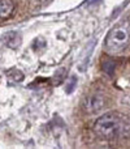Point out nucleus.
I'll list each match as a JSON object with an SVG mask.
<instances>
[{
  "label": "nucleus",
  "mask_w": 130,
  "mask_h": 149,
  "mask_svg": "<svg viewBox=\"0 0 130 149\" xmlns=\"http://www.w3.org/2000/svg\"><path fill=\"white\" fill-rule=\"evenodd\" d=\"M124 131V120L117 113H107L99 116L94 123V132L105 141L116 140Z\"/></svg>",
  "instance_id": "nucleus-1"
},
{
  "label": "nucleus",
  "mask_w": 130,
  "mask_h": 149,
  "mask_svg": "<svg viewBox=\"0 0 130 149\" xmlns=\"http://www.w3.org/2000/svg\"><path fill=\"white\" fill-rule=\"evenodd\" d=\"M130 42V24L121 22L112 28L105 38V49L109 54H118L122 50L126 49V46Z\"/></svg>",
  "instance_id": "nucleus-2"
},
{
  "label": "nucleus",
  "mask_w": 130,
  "mask_h": 149,
  "mask_svg": "<svg viewBox=\"0 0 130 149\" xmlns=\"http://www.w3.org/2000/svg\"><path fill=\"white\" fill-rule=\"evenodd\" d=\"M105 98L102 93H91L83 100V110L87 114H96L104 109Z\"/></svg>",
  "instance_id": "nucleus-3"
},
{
  "label": "nucleus",
  "mask_w": 130,
  "mask_h": 149,
  "mask_svg": "<svg viewBox=\"0 0 130 149\" xmlns=\"http://www.w3.org/2000/svg\"><path fill=\"white\" fill-rule=\"evenodd\" d=\"M14 3L13 0H0V20H7L13 15Z\"/></svg>",
  "instance_id": "nucleus-4"
},
{
  "label": "nucleus",
  "mask_w": 130,
  "mask_h": 149,
  "mask_svg": "<svg viewBox=\"0 0 130 149\" xmlns=\"http://www.w3.org/2000/svg\"><path fill=\"white\" fill-rule=\"evenodd\" d=\"M4 42H5V45H7L8 47H10V49H17V47L20 46V43H21L20 33H17V31H10V33L5 34Z\"/></svg>",
  "instance_id": "nucleus-5"
},
{
  "label": "nucleus",
  "mask_w": 130,
  "mask_h": 149,
  "mask_svg": "<svg viewBox=\"0 0 130 149\" xmlns=\"http://www.w3.org/2000/svg\"><path fill=\"white\" fill-rule=\"evenodd\" d=\"M103 68H104V71L108 74H112L113 70H115V64H113L112 62H105L104 64H103Z\"/></svg>",
  "instance_id": "nucleus-6"
},
{
  "label": "nucleus",
  "mask_w": 130,
  "mask_h": 149,
  "mask_svg": "<svg viewBox=\"0 0 130 149\" xmlns=\"http://www.w3.org/2000/svg\"><path fill=\"white\" fill-rule=\"evenodd\" d=\"M38 1H46V0H38Z\"/></svg>",
  "instance_id": "nucleus-7"
}]
</instances>
